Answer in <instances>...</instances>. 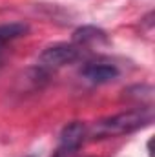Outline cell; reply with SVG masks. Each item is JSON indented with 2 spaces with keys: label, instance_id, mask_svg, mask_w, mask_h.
<instances>
[{
  "label": "cell",
  "instance_id": "obj_1",
  "mask_svg": "<svg viewBox=\"0 0 155 157\" xmlns=\"http://www.w3.org/2000/svg\"><path fill=\"white\" fill-rule=\"evenodd\" d=\"M153 122V108L150 106H139L122 113H117L112 117L97 121L89 130L88 135L93 139H110V137H120L131 132H137L144 126H150Z\"/></svg>",
  "mask_w": 155,
  "mask_h": 157
},
{
  "label": "cell",
  "instance_id": "obj_2",
  "mask_svg": "<svg viewBox=\"0 0 155 157\" xmlns=\"http://www.w3.org/2000/svg\"><path fill=\"white\" fill-rule=\"evenodd\" d=\"M78 55H80V48L75 44H55V46L46 48L40 53L39 60H37V68H39V71L49 73L66 64L75 62Z\"/></svg>",
  "mask_w": 155,
  "mask_h": 157
},
{
  "label": "cell",
  "instance_id": "obj_3",
  "mask_svg": "<svg viewBox=\"0 0 155 157\" xmlns=\"http://www.w3.org/2000/svg\"><path fill=\"white\" fill-rule=\"evenodd\" d=\"M88 135V128L84 122L80 121H75V122H70L62 133H60V143L55 150V154L51 157H77L78 148L80 144L84 143Z\"/></svg>",
  "mask_w": 155,
  "mask_h": 157
},
{
  "label": "cell",
  "instance_id": "obj_4",
  "mask_svg": "<svg viewBox=\"0 0 155 157\" xmlns=\"http://www.w3.org/2000/svg\"><path fill=\"white\" fill-rule=\"evenodd\" d=\"M119 70L115 64L112 62H104V60H97V62H88L82 68V77L89 80L91 84H106L117 78Z\"/></svg>",
  "mask_w": 155,
  "mask_h": 157
},
{
  "label": "cell",
  "instance_id": "obj_5",
  "mask_svg": "<svg viewBox=\"0 0 155 157\" xmlns=\"http://www.w3.org/2000/svg\"><path fill=\"white\" fill-rule=\"evenodd\" d=\"M29 31V26L24 22H11V24H2L0 26V46L6 48V44L13 42L15 39L24 37Z\"/></svg>",
  "mask_w": 155,
  "mask_h": 157
},
{
  "label": "cell",
  "instance_id": "obj_6",
  "mask_svg": "<svg viewBox=\"0 0 155 157\" xmlns=\"http://www.w3.org/2000/svg\"><path fill=\"white\" fill-rule=\"evenodd\" d=\"M73 40H75V46L82 48L84 44H91V42H99V40H106V33L93 28V26H84L77 29L73 33Z\"/></svg>",
  "mask_w": 155,
  "mask_h": 157
}]
</instances>
